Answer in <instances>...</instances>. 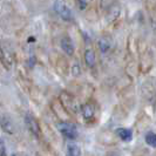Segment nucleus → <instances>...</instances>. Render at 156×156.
I'll return each instance as SVG.
<instances>
[{"label":"nucleus","mask_w":156,"mask_h":156,"mask_svg":"<svg viewBox=\"0 0 156 156\" xmlns=\"http://www.w3.org/2000/svg\"><path fill=\"white\" fill-rule=\"evenodd\" d=\"M56 127H58V130L62 134L63 136H66L67 139L74 140V139L78 137V129L74 125L67 123V122H61Z\"/></svg>","instance_id":"1"},{"label":"nucleus","mask_w":156,"mask_h":156,"mask_svg":"<svg viewBox=\"0 0 156 156\" xmlns=\"http://www.w3.org/2000/svg\"><path fill=\"white\" fill-rule=\"evenodd\" d=\"M53 7H54L55 12L61 16L63 20H66V21H70V20H72L73 14H72L69 8L66 6L65 2H62V1H55Z\"/></svg>","instance_id":"2"},{"label":"nucleus","mask_w":156,"mask_h":156,"mask_svg":"<svg viewBox=\"0 0 156 156\" xmlns=\"http://www.w3.org/2000/svg\"><path fill=\"white\" fill-rule=\"evenodd\" d=\"M25 123H26L27 128H28V130H30L32 134H34V135H37V136L40 134L39 125H38L35 117L32 116L31 114H27V115L25 116Z\"/></svg>","instance_id":"3"},{"label":"nucleus","mask_w":156,"mask_h":156,"mask_svg":"<svg viewBox=\"0 0 156 156\" xmlns=\"http://www.w3.org/2000/svg\"><path fill=\"white\" fill-rule=\"evenodd\" d=\"M0 60H1V62L4 63V66L7 69H11L12 63H13V56L11 54V52L5 47L0 48Z\"/></svg>","instance_id":"4"},{"label":"nucleus","mask_w":156,"mask_h":156,"mask_svg":"<svg viewBox=\"0 0 156 156\" xmlns=\"http://www.w3.org/2000/svg\"><path fill=\"white\" fill-rule=\"evenodd\" d=\"M94 113H95V108L92 103H85L82 107H81V114L85 120H90L93 119Z\"/></svg>","instance_id":"5"},{"label":"nucleus","mask_w":156,"mask_h":156,"mask_svg":"<svg viewBox=\"0 0 156 156\" xmlns=\"http://www.w3.org/2000/svg\"><path fill=\"white\" fill-rule=\"evenodd\" d=\"M61 48L63 49L65 53H67L68 55H72L74 53V45H73V41L69 38H63L61 40Z\"/></svg>","instance_id":"6"},{"label":"nucleus","mask_w":156,"mask_h":156,"mask_svg":"<svg viewBox=\"0 0 156 156\" xmlns=\"http://www.w3.org/2000/svg\"><path fill=\"white\" fill-rule=\"evenodd\" d=\"M0 126H1V128H2V130H4V132H6V133H8V134L14 133L13 125H12V122H11L6 116H4L2 119H1V121H0Z\"/></svg>","instance_id":"7"},{"label":"nucleus","mask_w":156,"mask_h":156,"mask_svg":"<svg viewBox=\"0 0 156 156\" xmlns=\"http://www.w3.org/2000/svg\"><path fill=\"white\" fill-rule=\"evenodd\" d=\"M117 135L123 141H130L133 137V132L127 128H119L117 129Z\"/></svg>","instance_id":"8"},{"label":"nucleus","mask_w":156,"mask_h":156,"mask_svg":"<svg viewBox=\"0 0 156 156\" xmlns=\"http://www.w3.org/2000/svg\"><path fill=\"white\" fill-rule=\"evenodd\" d=\"M81 155V149L75 143H69L67 146V156H80Z\"/></svg>","instance_id":"9"},{"label":"nucleus","mask_w":156,"mask_h":156,"mask_svg":"<svg viewBox=\"0 0 156 156\" xmlns=\"http://www.w3.org/2000/svg\"><path fill=\"white\" fill-rule=\"evenodd\" d=\"M85 61H86L87 66L93 67L95 65V53L93 49H87L85 53Z\"/></svg>","instance_id":"10"},{"label":"nucleus","mask_w":156,"mask_h":156,"mask_svg":"<svg viewBox=\"0 0 156 156\" xmlns=\"http://www.w3.org/2000/svg\"><path fill=\"white\" fill-rule=\"evenodd\" d=\"M99 47H100V51L102 53H106V52L109 51L110 47H112V41L108 38H102L99 41Z\"/></svg>","instance_id":"11"},{"label":"nucleus","mask_w":156,"mask_h":156,"mask_svg":"<svg viewBox=\"0 0 156 156\" xmlns=\"http://www.w3.org/2000/svg\"><path fill=\"white\" fill-rule=\"evenodd\" d=\"M146 142L148 143L149 146L155 147V146H156V136H155V134L153 133V132H149V133L146 135Z\"/></svg>","instance_id":"12"},{"label":"nucleus","mask_w":156,"mask_h":156,"mask_svg":"<svg viewBox=\"0 0 156 156\" xmlns=\"http://www.w3.org/2000/svg\"><path fill=\"white\" fill-rule=\"evenodd\" d=\"M0 156H7L6 155V147H5V142L2 139H0Z\"/></svg>","instance_id":"13"},{"label":"nucleus","mask_w":156,"mask_h":156,"mask_svg":"<svg viewBox=\"0 0 156 156\" xmlns=\"http://www.w3.org/2000/svg\"><path fill=\"white\" fill-rule=\"evenodd\" d=\"M78 5H79V8L82 11V9H85V8L87 7V1H85V0L81 1V0H80V1H78Z\"/></svg>","instance_id":"14"}]
</instances>
